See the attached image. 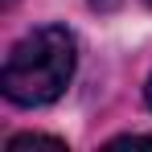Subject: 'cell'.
Wrapping results in <instances>:
<instances>
[{
    "label": "cell",
    "mask_w": 152,
    "mask_h": 152,
    "mask_svg": "<svg viewBox=\"0 0 152 152\" xmlns=\"http://www.w3.org/2000/svg\"><path fill=\"white\" fill-rule=\"evenodd\" d=\"M107 148H152V136L127 132V136H115V140H107Z\"/></svg>",
    "instance_id": "cell-3"
},
{
    "label": "cell",
    "mask_w": 152,
    "mask_h": 152,
    "mask_svg": "<svg viewBox=\"0 0 152 152\" xmlns=\"http://www.w3.org/2000/svg\"><path fill=\"white\" fill-rule=\"evenodd\" d=\"M91 4H99V8H111V4H119V0H91Z\"/></svg>",
    "instance_id": "cell-5"
},
{
    "label": "cell",
    "mask_w": 152,
    "mask_h": 152,
    "mask_svg": "<svg viewBox=\"0 0 152 152\" xmlns=\"http://www.w3.org/2000/svg\"><path fill=\"white\" fill-rule=\"evenodd\" d=\"M78 66V41L66 25H41L25 33L0 70V91L17 107H45L62 99Z\"/></svg>",
    "instance_id": "cell-1"
},
{
    "label": "cell",
    "mask_w": 152,
    "mask_h": 152,
    "mask_svg": "<svg viewBox=\"0 0 152 152\" xmlns=\"http://www.w3.org/2000/svg\"><path fill=\"white\" fill-rule=\"evenodd\" d=\"M144 4H148V8H152V0H144Z\"/></svg>",
    "instance_id": "cell-6"
},
{
    "label": "cell",
    "mask_w": 152,
    "mask_h": 152,
    "mask_svg": "<svg viewBox=\"0 0 152 152\" xmlns=\"http://www.w3.org/2000/svg\"><path fill=\"white\" fill-rule=\"evenodd\" d=\"M21 148H66V140H58V136H41V132H21V136H12L4 152H21Z\"/></svg>",
    "instance_id": "cell-2"
},
{
    "label": "cell",
    "mask_w": 152,
    "mask_h": 152,
    "mask_svg": "<svg viewBox=\"0 0 152 152\" xmlns=\"http://www.w3.org/2000/svg\"><path fill=\"white\" fill-rule=\"evenodd\" d=\"M144 103L152 107V74H148V82H144Z\"/></svg>",
    "instance_id": "cell-4"
}]
</instances>
